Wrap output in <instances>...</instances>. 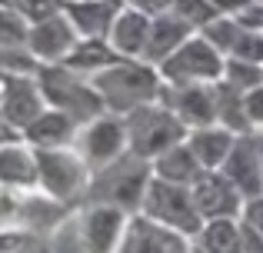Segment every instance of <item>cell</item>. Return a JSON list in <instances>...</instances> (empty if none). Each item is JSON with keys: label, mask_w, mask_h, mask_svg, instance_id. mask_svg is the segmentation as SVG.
I'll return each mask as SVG.
<instances>
[{"label": "cell", "mask_w": 263, "mask_h": 253, "mask_svg": "<svg viewBox=\"0 0 263 253\" xmlns=\"http://www.w3.org/2000/svg\"><path fill=\"white\" fill-rule=\"evenodd\" d=\"M90 84L100 93L107 113H117V117L137 110V107H143V104H157L160 93H163L160 70L143 64V60H117L114 67L93 73Z\"/></svg>", "instance_id": "obj_1"}, {"label": "cell", "mask_w": 263, "mask_h": 253, "mask_svg": "<svg viewBox=\"0 0 263 253\" xmlns=\"http://www.w3.org/2000/svg\"><path fill=\"white\" fill-rule=\"evenodd\" d=\"M150 177H154L150 160L123 153L120 160H114V163H107V167L90 173V187H87L84 200L87 203H110V207H120V210H127L130 217H137Z\"/></svg>", "instance_id": "obj_2"}, {"label": "cell", "mask_w": 263, "mask_h": 253, "mask_svg": "<svg viewBox=\"0 0 263 253\" xmlns=\"http://www.w3.org/2000/svg\"><path fill=\"white\" fill-rule=\"evenodd\" d=\"M123 124H127V143H130V153L140 157V160L154 163L160 153H167L170 147L186 140V124L170 110L167 104H143L137 110L123 113Z\"/></svg>", "instance_id": "obj_3"}, {"label": "cell", "mask_w": 263, "mask_h": 253, "mask_svg": "<svg viewBox=\"0 0 263 253\" xmlns=\"http://www.w3.org/2000/svg\"><path fill=\"white\" fill-rule=\"evenodd\" d=\"M33 77H37V87L44 93V104L67 113V117H73L80 127L90 124L93 117H100V113H107V107H103L100 93L93 90V84L87 77H80V73L67 70L64 64L37 67Z\"/></svg>", "instance_id": "obj_4"}, {"label": "cell", "mask_w": 263, "mask_h": 253, "mask_svg": "<svg viewBox=\"0 0 263 253\" xmlns=\"http://www.w3.org/2000/svg\"><path fill=\"white\" fill-rule=\"evenodd\" d=\"M140 217H147L150 223H157L163 230H174L186 240H193L203 230V217L197 213L190 187L160 180V177H150L147 193H143V203H140Z\"/></svg>", "instance_id": "obj_5"}, {"label": "cell", "mask_w": 263, "mask_h": 253, "mask_svg": "<svg viewBox=\"0 0 263 253\" xmlns=\"http://www.w3.org/2000/svg\"><path fill=\"white\" fill-rule=\"evenodd\" d=\"M223 60L227 57L203 37V33H190L157 70H160L163 84H170V87L220 84V80H223Z\"/></svg>", "instance_id": "obj_6"}, {"label": "cell", "mask_w": 263, "mask_h": 253, "mask_svg": "<svg viewBox=\"0 0 263 253\" xmlns=\"http://www.w3.org/2000/svg\"><path fill=\"white\" fill-rule=\"evenodd\" d=\"M37 180L44 197H50L57 203H73L80 197H87L90 167L73 147L37 150Z\"/></svg>", "instance_id": "obj_7"}, {"label": "cell", "mask_w": 263, "mask_h": 253, "mask_svg": "<svg viewBox=\"0 0 263 253\" xmlns=\"http://www.w3.org/2000/svg\"><path fill=\"white\" fill-rule=\"evenodd\" d=\"M73 150L84 157L90 173L100 170V167H107V163H114V160H120L123 153H130L123 117H117V113H100V117H93L90 124H84L77 130Z\"/></svg>", "instance_id": "obj_8"}, {"label": "cell", "mask_w": 263, "mask_h": 253, "mask_svg": "<svg viewBox=\"0 0 263 253\" xmlns=\"http://www.w3.org/2000/svg\"><path fill=\"white\" fill-rule=\"evenodd\" d=\"M190 193H193V203H197V213L203 217V223L206 220H240V213H243L240 190L220 170H203L190 183Z\"/></svg>", "instance_id": "obj_9"}, {"label": "cell", "mask_w": 263, "mask_h": 253, "mask_svg": "<svg viewBox=\"0 0 263 253\" xmlns=\"http://www.w3.org/2000/svg\"><path fill=\"white\" fill-rule=\"evenodd\" d=\"M130 227V213L110 203H90L80 220V237H84L87 253H120L123 237Z\"/></svg>", "instance_id": "obj_10"}, {"label": "cell", "mask_w": 263, "mask_h": 253, "mask_svg": "<svg viewBox=\"0 0 263 253\" xmlns=\"http://www.w3.org/2000/svg\"><path fill=\"white\" fill-rule=\"evenodd\" d=\"M80 44V33L73 30V24L64 17V10L53 13V17L40 20L30 27V37H27V53L37 60L40 67L47 64H64L73 53V47Z\"/></svg>", "instance_id": "obj_11"}, {"label": "cell", "mask_w": 263, "mask_h": 253, "mask_svg": "<svg viewBox=\"0 0 263 253\" xmlns=\"http://www.w3.org/2000/svg\"><path fill=\"white\" fill-rule=\"evenodd\" d=\"M160 104H167L186 124V130L217 124V84H186V87L163 84Z\"/></svg>", "instance_id": "obj_12"}, {"label": "cell", "mask_w": 263, "mask_h": 253, "mask_svg": "<svg viewBox=\"0 0 263 253\" xmlns=\"http://www.w3.org/2000/svg\"><path fill=\"white\" fill-rule=\"evenodd\" d=\"M220 173L240 190L243 200L263 193V173H260V153H257V140L253 133H240L233 140V150L227 157V163L220 167Z\"/></svg>", "instance_id": "obj_13"}, {"label": "cell", "mask_w": 263, "mask_h": 253, "mask_svg": "<svg viewBox=\"0 0 263 253\" xmlns=\"http://www.w3.org/2000/svg\"><path fill=\"white\" fill-rule=\"evenodd\" d=\"M0 190H13V193H33V190H40L37 150L27 140L0 143Z\"/></svg>", "instance_id": "obj_14"}, {"label": "cell", "mask_w": 263, "mask_h": 253, "mask_svg": "<svg viewBox=\"0 0 263 253\" xmlns=\"http://www.w3.org/2000/svg\"><path fill=\"white\" fill-rule=\"evenodd\" d=\"M127 0H70L64 4V17L73 24V30L87 40H107L117 13L123 10Z\"/></svg>", "instance_id": "obj_15"}, {"label": "cell", "mask_w": 263, "mask_h": 253, "mask_svg": "<svg viewBox=\"0 0 263 253\" xmlns=\"http://www.w3.org/2000/svg\"><path fill=\"white\" fill-rule=\"evenodd\" d=\"M120 253H190V240L174 233V230L157 227L147 217L137 213V217H130Z\"/></svg>", "instance_id": "obj_16"}, {"label": "cell", "mask_w": 263, "mask_h": 253, "mask_svg": "<svg viewBox=\"0 0 263 253\" xmlns=\"http://www.w3.org/2000/svg\"><path fill=\"white\" fill-rule=\"evenodd\" d=\"M44 110H47V104H44V93H40V87H37V77H30V73H17L13 84H10V90H7V97H4L0 113H4V117L24 133V127L33 124Z\"/></svg>", "instance_id": "obj_17"}, {"label": "cell", "mask_w": 263, "mask_h": 253, "mask_svg": "<svg viewBox=\"0 0 263 253\" xmlns=\"http://www.w3.org/2000/svg\"><path fill=\"white\" fill-rule=\"evenodd\" d=\"M147 33H150V17L137 7L123 4V10L117 13L114 27L107 33V44L120 53L123 60H140L143 47H147Z\"/></svg>", "instance_id": "obj_18"}, {"label": "cell", "mask_w": 263, "mask_h": 253, "mask_svg": "<svg viewBox=\"0 0 263 253\" xmlns=\"http://www.w3.org/2000/svg\"><path fill=\"white\" fill-rule=\"evenodd\" d=\"M80 124L67 113L47 107L33 124L24 127V140L30 143L33 150H57V147H73V137H77Z\"/></svg>", "instance_id": "obj_19"}, {"label": "cell", "mask_w": 263, "mask_h": 253, "mask_svg": "<svg viewBox=\"0 0 263 253\" xmlns=\"http://www.w3.org/2000/svg\"><path fill=\"white\" fill-rule=\"evenodd\" d=\"M190 33L193 30L177 17L174 10L160 13V17H150V33H147V47H143V57L140 60H143V64H150V67H160L163 60H167L170 53H174L177 47L190 37Z\"/></svg>", "instance_id": "obj_20"}, {"label": "cell", "mask_w": 263, "mask_h": 253, "mask_svg": "<svg viewBox=\"0 0 263 253\" xmlns=\"http://www.w3.org/2000/svg\"><path fill=\"white\" fill-rule=\"evenodd\" d=\"M233 140H237V133L220 124H210V127H197L186 133V147L193 150V157L200 160V167L203 170H220L227 163V157H230L233 150Z\"/></svg>", "instance_id": "obj_21"}, {"label": "cell", "mask_w": 263, "mask_h": 253, "mask_svg": "<svg viewBox=\"0 0 263 253\" xmlns=\"http://www.w3.org/2000/svg\"><path fill=\"white\" fill-rule=\"evenodd\" d=\"M150 167H154V177L170 180V183H180V187H190V183L203 173V167H200V160L193 157V150L186 147V140L177 143V147H170L167 153H160Z\"/></svg>", "instance_id": "obj_22"}, {"label": "cell", "mask_w": 263, "mask_h": 253, "mask_svg": "<svg viewBox=\"0 0 263 253\" xmlns=\"http://www.w3.org/2000/svg\"><path fill=\"white\" fill-rule=\"evenodd\" d=\"M117 60H123V57L107 44V40H87V37H80V44L73 47V53L64 60V67L90 80L93 73H100V70H107V67H114Z\"/></svg>", "instance_id": "obj_23"}, {"label": "cell", "mask_w": 263, "mask_h": 253, "mask_svg": "<svg viewBox=\"0 0 263 253\" xmlns=\"http://www.w3.org/2000/svg\"><path fill=\"white\" fill-rule=\"evenodd\" d=\"M190 253H243L240 220H206L203 230L190 240Z\"/></svg>", "instance_id": "obj_24"}, {"label": "cell", "mask_w": 263, "mask_h": 253, "mask_svg": "<svg viewBox=\"0 0 263 253\" xmlns=\"http://www.w3.org/2000/svg\"><path fill=\"white\" fill-rule=\"evenodd\" d=\"M217 124L233 130V133H253L250 130V120H247V110H243V93L233 90L230 84L220 80L217 84Z\"/></svg>", "instance_id": "obj_25"}, {"label": "cell", "mask_w": 263, "mask_h": 253, "mask_svg": "<svg viewBox=\"0 0 263 253\" xmlns=\"http://www.w3.org/2000/svg\"><path fill=\"white\" fill-rule=\"evenodd\" d=\"M30 27L33 24L17 7H0V47H7V50H27Z\"/></svg>", "instance_id": "obj_26"}, {"label": "cell", "mask_w": 263, "mask_h": 253, "mask_svg": "<svg viewBox=\"0 0 263 253\" xmlns=\"http://www.w3.org/2000/svg\"><path fill=\"white\" fill-rule=\"evenodd\" d=\"M223 84H230L233 90L247 93L253 87L263 84V67L260 64H247V60H237V57H227L223 60Z\"/></svg>", "instance_id": "obj_27"}, {"label": "cell", "mask_w": 263, "mask_h": 253, "mask_svg": "<svg viewBox=\"0 0 263 253\" xmlns=\"http://www.w3.org/2000/svg\"><path fill=\"white\" fill-rule=\"evenodd\" d=\"M240 30H243V27H240V24H237L233 17H227V13H220V17H213L210 24H206L203 30H197V33H203V37L210 40V44H213V47H217V50H220V53L227 57V53L233 50V44H237Z\"/></svg>", "instance_id": "obj_28"}, {"label": "cell", "mask_w": 263, "mask_h": 253, "mask_svg": "<svg viewBox=\"0 0 263 253\" xmlns=\"http://www.w3.org/2000/svg\"><path fill=\"white\" fill-rule=\"evenodd\" d=\"M174 13L183 20L186 27H190L193 33L203 30L213 17H220V10L210 4V0H177V4H174Z\"/></svg>", "instance_id": "obj_29"}, {"label": "cell", "mask_w": 263, "mask_h": 253, "mask_svg": "<svg viewBox=\"0 0 263 253\" xmlns=\"http://www.w3.org/2000/svg\"><path fill=\"white\" fill-rule=\"evenodd\" d=\"M227 57H237V60H247V64H260L263 67V33L257 30H240L237 44Z\"/></svg>", "instance_id": "obj_30"}, {"label": "cell", "mask_w": 263, "mask_h": 253, "mask_svg": "<svg viewBox=\"0 0 263 253\" xmlns=\"http://www.w3.org/2000/svg\"><path fill=\"white\" fill-rule=\"evenodd\" d=\"M60 0H20L17 4V10L24 13L30 24H40V20H47V17H53V13H60Z\"/></svg>", "instance_id": "obj_31"}, {"label": "cell", "mask_w": 263, "mask_h": 253, "mask_svg": "<svg viewBox=\"0 0 263 253\" xmlns=\"http://www.w3.org/2000/svg\"><path fill=\"white\" fill-rule=\"evenodd\" d=\"M243 110L250 120V130H263V84L243 93Z\"/></svg>", "instance_id": "obj_32"}, {"label": "cell", "mask_w": 263, "mask_h": 253, "mask_svg": "<svg viewBox=\"0 0 263 253\" xmlns=\"http://www.w3.org/2000/svg\"><path fill=\"white\" fill-rule=\"evenodd\" d=\"M233 20H237L243 30H257V33H263V0H253V4H247L243 10L233 13Z\"/></svg>", "instance_id": "obj_33"}, {"label": "cell", "mask_w": 263, "mask_h": 253, "mask_svg": "<svg viewBox=\"0 0 263 253\" xmlns=\"http://www.w3.org/2000/svg\"><path fill=\"white\" fill-rule=\"evenodd\" d=\"M240 220H243L247 227H253L257 233H263V193L243 200V213H240Z\"/></svg>", "instance_id": "obj_34"}, {"label": "cell", "mask_w": 263, "mask_h": 253, "mask_svg": "<svg viewBox=\"0 0 263 253\" xmlns=\"http://www.w3.org/2000/svg\"><path fill=\"white\" fill-rule=\"evenodd\" d=\"M130 7H137V10H143L147 17H160V13H170L174 10L177 0H127Z\"/></svg>", "instance_id": "obj_35"}, {"label": "cell", "mask_w": 263, "mask_h": 253, "mask_svg": "<svg viewBox=\"0 0 263 253\" xmlns=\"http://www.w3.org/2000/svg\"><path fill=\"white\" fill-rule=\"evenodd\" d=\"M240 247H243V253H263V233L247 227L243 220H240Z\"/></svg>", "instance_id": "obj_36"}, {"label": "cell", "mask_w": 263, "mask_h": 253, "mask_svg": "<svg viewBox=\"0 0 263 253\" xmlns=\"http://www.w3.org/2000/svg\"><path fill=\"white\" fill-rule=\"evenodd\" d=\"M210 4L217 7L220 13H227V17H233L237 10H243V7H247V4H253V0H210Z\"/></svg>", "instance_id": "obj_37"}, {"label": "cell", "mask_w": 263, "mask_h": 253, "mask_svg": "<svg viewBox=\"0 0 263 253\" xmlns=\"http://www.w3.org/2000/svg\"><path fill=\"white\" fill-rule=\"evenodd\" d=\"M253 140H257V153H260V173H263V130H253Z\"/></svg>", "instance_id": "obj_38"}, {"label": "cell", "mask_w": 263, "mask_h": 253, "mask_svg": "<svg viewBox=\"0 0 263 253\" xmlns=\"http://www.w3.org/2000/svg\"><path fill=\"white\" fill-rule=\"evenodd\" d=\"M20 0H0V7H17Z\"/></svg>", "instance_id": "obj_39"}, {"label": "cell", "mask_w": 263, "mask_h": 253, "mask_svg": "<svg viewBox=\"0 0 263 253\" xmlns=\"http://www.w3.org/2000/svg\"><path fill=\"white\" fill-rule=\"evenodd\" d=\"M60 4H70V0H60Z\"/></svg>", "instance_id": "obj_40"}]
</instances>
